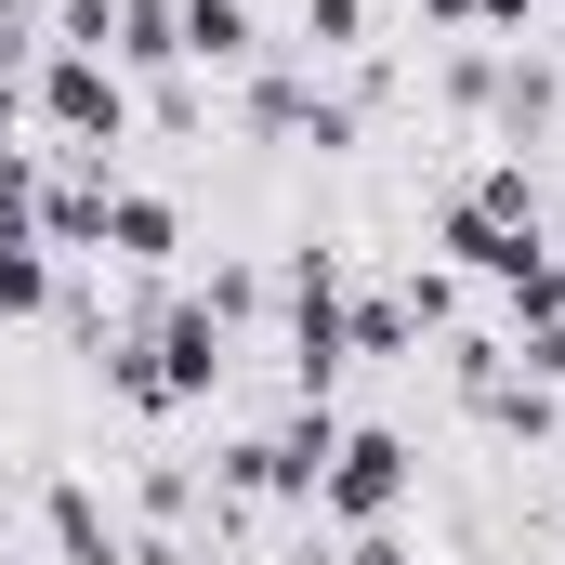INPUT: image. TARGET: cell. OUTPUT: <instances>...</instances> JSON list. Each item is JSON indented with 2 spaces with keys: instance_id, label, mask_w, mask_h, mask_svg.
<instances>
[{
  "instance_id": "1",
  "label": "cell",
  "mask_w": 565,
  "mask_h": 565,
  "mask_svg": "<svg viewBox=\"0 0 565 565\" xmlns=\"http://www.w3.org/2000/svg\"><path fill=\"white\" fill-rule=\"evenodd\" d=\"M408 513H422V434L395 422V408H355L342 422V460L316 473V526L355 540V526H408Z\"/></svg>"
},
{
  "instance_id": "2",
  "label": "cell",
  "mask_w": 565,
  "mask_h": 565,
  "mask_svg": "<svg viewBox=\"0 0 565 565\" xmlns=\"http://www.w3.org/2000/svg\"><path fill=\"white\" fill-rule=\"evenodd\" d=\"M53 277H66V264H53V250H40V237H26V224H13V237H0V342H13V329H40V316H53Z\"/></svg>"
},
{
  "instance_id": "3",
  "label": "cell",
  "mask_w": 565,
  "mask_h": 565,
  "mask_svg": "<svg viewBox=\"0 0 565 565\" xmlns=\"http://www.w3.org/2000/svg\"><path fill=\"white\" fill-rule=\"evenodd\" d=\"M553 13H565V0H553Z\"/></svg>"
}]
</instances>
